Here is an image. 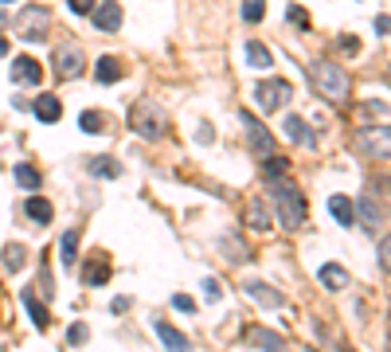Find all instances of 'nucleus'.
I'll return each instance as SVG.
<instances>
[{"label":"nucleus","instance_id":"f257e3e1","mask_svg":"<svg viewBox=\"0 0 391 352\" xmlns=\"http://www.w3.org/2000/svg\"><path fill=\"white\" fill-rule=\"evenodd\" d=\"M309 82L313 90L325 98V102H332V106H344L348 102V71L341 67V63H332V59H317V63H309Z\"/></svg>","mask_w":391,"mask_h":352},{"label":"nucleus","instance_id":"f03ea898","mask_svg":"<svg viewBox=\"0 0 391 352\" xmlns=\"http://www.w3.org/2000/svg\"><path fill=\"white\" fill-rule=\"evenodd\" d=\"M266 192L274 196L278 223H282L286 231H297V227L305 223V196L297 192V184L286 180V176H278V180H266Z\"/></svg>","mask_w":391,"mask_h":352},{"label":"nucleus","instance_id":"7ed1b4c3","mask_svg":"<svg viewBox=\"0 0 391 352\" xmlns=\"http://www.w3.org/2000/svg\"><path fill=\"white\" fill-rule=\"evenodd\" d=\"M129 126H133L137 137H145V141H161V137L168 133V114L156 106L153 98H141V102H133Z\"/></svg>","mask_w":391,"mask_h":352},{"label":"nucleus","instance_id":"20e7f679","mask_svg":"<svg viewBox=\"0 0 391 352\" xmlns=\"http://www.w3.org/2000/svg\"><path fill=\"white\" fill-rule=\"evenodd\" d=\"M47 28H51V12H47V8H39V4H28V8L16 16V36L31 39V43L47 39Z\"/></svg>","mask_w":391,"mask_h":352},{"label":"nucleus","instance_id":"39448f33","mask_svg":"<svg viewBox=\"0 0 391 352\" xmlns=\"http://www.w3.org/2000/svg\"><path fill=\"white\" fill-rule=\"evenodd\" d=\"M290 98H293V87L286 82V78H266V82L254 87V102H258V110H266V114L282 110Z\"/></svg>","mask_w":391,"mask_h":352},{"label":"nucleus","instance_id":"423d86ee","mask_svg":"<svg viewBox=\"0 0 391 352\" xmlns=\"http://www.w3.org/2000/svg\"><path fill=\"white\" fill-rule=\"evenodd\" d=\"M356 149H364L376 161H391V126H364L356 133Z\"/></svg>","mask_w":391,"mask_h":352},{"label":"nucleus","instance_id":"0eeeda50","mask_svg":"<svg viewBox=\"0 0 391 352\" xmlns=\"http://www.w3.org/2000/svg\"><path fill=\"white\" fill-rule=\"evenodd\" d=\"M239 122H243V129H246V141H251V149L258 156H274V133L270 129L263 126V122H258V117L251 114V110H239Z\"/></svg>","mask_w":391,"mask_h":352},{"label":"nucleus","instance_id":"6e6552de","mask_svg":"<svg viewBox=\"0 0 391 352\" xmlns=\"http://www.w3.org/2000/svg\"><path fill=\"white\" fill-rule=\"evenodd\" d=\"M51 67H55L59 78H78L82 75V51H78V43H63V47H55V59H51Z\"/></svg>","mask_w":391,"mask_h":352},{"label":"nucleus","instance_id":"1a4fd4ad","mask_svg":"<svg viewBox=\"0 0 391 352\" xmlns=\"http://www.w3.org/2000/svg\"><path fill=\"white\" fill-rule=\"evenodd\" d=\"M12 78L24 82V87H39V82H43V67H39L31 55H16L12 59Z\"/></svg>","mask_w":391,"mask_h":352},{"label":"nucleus","instance_id":"9d476101","mask_svg":"<svg viewBox=\"0 0 391 352\" xmlns=\"http://www.w3.org/2000/svg\"><path fill=\"white\" fill-rule=\"evenodd\" d=\"M243 341L254 344V349H266V352H286L282 337H278V332H270V329H263V325H246V329H243Z\"/></svg>","mask_w":391,"mask_h":352},{"label":"nucleus","instance_id":"9b49d317","mask_svg":"<svg viewBox=\"0 0 391 352\" xmlns=\"http://www.w3.org/2000/svg\"><path fill=\"white\" fill-rule=\"evenodd\" d=\"M82 282L87 286H106L110 282V254H90L87 266H82Z\"/></svg>","mask_w":391,"mask_h":352},{"label":"nucleus","instance_id":"f8f14e48","mask_svg":"<svg viewBox=\"0 0 391 352\" xmlns=\"http://www.w3.org/2000/svg\"><path fill=\"white\" fill-rule=\"evenodd\" d=\"M246 293H251L258 305H266V309H286V293L282 290H274V286H263V282H246Z\"/></svg>","mask_w":391,"mask_h":352},{"label":"nucleus","instance_id":"ddd939ff","mask_svg":"<svg viewBox=\"0 0 391 352\" xmlns=\"http://www.w3.org/2000/svg\"><path fill=\"white\" fill-rule=\"evenodd\" d=\"M90 20H94L98 31H117L121 28V8H117V0H106V4H98L94 12H90Z\"/></svg>","mask_w":391,"mask_h":352},{"label":"nucleus","instance_id":"4468645a","mask_svg":"<svg viewBox=\"0 0 391 352\" xmlns=\"http://www.w3.org/2000/svg\"><path fill=\"white\" fill-rule=\"evenodd\" d=\"M356 215H360V223L368 227V231H380V227H383V204L376 200V196H360Z\"/></svg>","mask_w":391,"mask_h":352},{"label":"nucleus","instance_id":"2eb2a0df","mask_svg":"<svg viewBox=\"0 0 391 352\" xmlns=\"http://www.w3.org/2000/svg\"><path fill=\"white\" fill-rule=\"evenodd\" d=\"M156 337H161V344H165V352H192V344H188V337L180 329H172L168 321H156Z\"/></svg>","mask_w":391,"mask_h":352},{"label":"nucleus","instance_id":"dca6fc26","mask_svg":"<svg viewBox=\"0 0 391 352\" xmlns=\"http://www.w3.org/2000/svg\"><path fill=\"white\" fill-rule=\"evenodd\" d=\"M329 215L341 227H352L356 223V200H348V196H329Z\"/></svg>","mask_w":391,"mask_h":352},{"label":"nucleus","instance_id":"f3484780","mask_svg":"<svg viewBox=\"0 0 391 352\" xmlns=\"http://www.w3.org/2000/svg\"><path fill=\"white\" fill-rule=\"evenodd\" d=\"M31 114L39 117V122H59V117H63V102H59L55 94H39L36 102H31Z\"/></svg>","mask_w":391,"mask_h":352},{"label":"nucleus","instance_id":"a211bd4d","mask_svg":"<svg viewBox=\"0 0 391 352\" xmlns=\"http://www.w3.org/2000/svg\"><path fill=\"white\" fill-rule=\"evenodd\" d=\"M20 302H24V309H28V317H31L36 329H47L51 317H47V309H43V302L36 298V290H24V293H20Z\"/></svg>","mask_w":391,"mask_h":352},{"label":"nucleus","instance_id":"6ab92c4d","mask_svg":"<svg viewBox=\"0 0 391 352\" xmlns=\"http://www.w3.org/2000/svg\"><path fill=\"white\" fill-rule=\"evenodd\" d=\"M94 78L98 82H117V78H126V67H121V59L117 55H102L94 67Z\"/></svg>","mask_w":391,"mask_h":352},{"label":"nucleus","instance_id":"aec40b11","mask_svg":"<svg viewBox=\"0 0 391 352\" xmlns=\"http://www.w3.org/2000/svg\"><path fill=\"white\" fill-rule=\"evenodd\" d=\"M317 278H321L325 290H344V286H348V270H344L341 263H325L321 270H317Z\"/></svg>","mask_w":391,"mask_h":352},{"label":"nucleus","instance_id":"412c9836","mask_svg":"<svg viewBox=\"0 0 391 352\" xmlns=\"http://www.w3.org/2000/svg\"><path fill=\"white\" fill-rule=\"evenodd\" d=\"M246 63L258 67V71H270L274 67V55H270V47H266L263 39H246Z\"/></svg>","mask_w":391,"mask_h":352},{"label":"nucleus","instance_id":"4be33fe9","mask_svg":"<svg viewBox=\"0 0 391 352\" xmlns=\"http://www.w3.org/2000/svg\"><path fill=\"white\" fill-rule=\"evenodd\" d=\"M24 215H28L31 223H51L55 207H51V200H43V196H31L28 204H24Z\"/></svg>","mask_w":391,"mask_h":352},{"label":"nucleus","instance_id":"5701e85b","mask_svg":"<svg viewBox=\"0 0 391 352\" xmlns=\"http://www.w3.org/2000/svg\"><path fill=\"white\" fill-rule=\"evenodd\" d=\"M246 227H251V231H266V227H270V212H266L263 200H251V204H246Z\"/></svg>","mask_w":391,"mask_h":352},{"label":"nucleus","instance_id":"b1692460","mask_svg":"<svg viewBox=\"0 0 391 352\" xmlns=\"http://www.w3.org/2000/svg\"><path fill=\"white\" fill-rule=\"evenodd\" d=\"M286 137L290 141H302V145H313V133H309V126H305V117H297V114H290L286 117Z\"/></svg>","mask_w":391,"mask_h":352},{"label":"nucleus","instance_id":"393cba45","mask_svg":"<svg viewBox=\"0 0 391 352\" xmlns=\"http://www.w3.org/2000/svg\"><path fill=\"white\" fill-rule=\"evenodd\" d=\"M12 180H16L20 188H28V192H36V188L43 184V176H39L36 165H16L12 168Z\"/></svg>","mask_w":391,"mask_h":352},{"label":"nucleus","instance_id":"a878e982","mask_svg":"<svg viewBox=\"0 0 391 352\" xmlns=\"http://www.w3.org/2000/svg\"><path fill=\"white\" fill-rule=\"evenodd\" d=\"M75 254H78V227H71V231H63V239H59V258H63V266H75Z\"/></svg>","mask_w":391,"mask_h":352},{"label":"nucleus","instance_id":"bb28decb","mask_svg":"<svg viewBox=\"0 0 391 352\" xmlns=\"http://www.w3.org/2000/svg\"><path fill=\"white\" fill-rule=\"evenodd\" d=\"M90 173L102 176V180H117V176H121V165H117L114 156H94V161H90Z\"/></svg>","mask_w":391,"mask_h":352},{"label":"nucleus","instance_id":"cd10ccee","mask_svg":"<svg viewBox=\"0 0 391 352\" xmlns=\"http://www.w3.org/2000/svg\"><path fill=\"white\" fill-rule=\"evenodd\" d=\"M24 263H28V247H24V243H8V247H4V266H8V270H24Z\"/></svg>","mask_w":391,"mask_h":352},{"label":"nucleus","instance_id":"c85d7f7f","mask_svg":"<svg viewBox=\"0 0 391 352\" xmlns=\"http://www.w3.org/2000/svg\"><path fill=\"white\" fill-rule=\"evenodd\" d=\"M78 129H82V133H102V129H106V117L98 114V110H87V114L78 117Z\"/></svg>","mask_w":391,"mask_h":352},{"label":"nucleus","instance_id":"c756f323","mask_svg":"<svg viewBox=\"0 0 391 352\" xmlns=\"http://www.w3.org/2000/svg\"><path fill=\"white\" fill-rule=\"evenodd\" d=\"M266 16V0H243V20L246 24H258Z\"/></svg>","mask_w":391,"mask_h":352},{"label":"nucleus","instance_id":"7c9ffc66","mask_svg":"<svg viewBox=\"0 0 391 352\" xmlns=\"http://www.w3.org/2000/svg\"><path fill=\"white\" fill-rule=\"evenodd\" d=\"M286 168H290V161L286 156H266V180H278V176H286Z\"/></svg>","mask_w":391,"mask_h":352},{"label":"nucleus","instance_id":"2f4dec72","mask_svg":"<svg viewBox=\"0 0 391 352\" xmlns=\"http://www.w3.org/2000/svg\"><path fill=\"white\" fill-rule=\"evenodd\" d=\"M87 337H90V329H87L82 321H75V325L67 329V344H71V349H78V344H87Z\"/></svg>","mask_w":391,"mask_h":352},{"label":"nucleus","instance_id":"473e14b6","mask_svg":"<svg viewBox=\"0 0 391 352\" xmlns=\"http://www.w3.org/2000/svg\"><path fill=\"white\" fill-rule=\"evenodd\" d=\"M223 254L231 258V263H246V251H243L239 239H223Z\"/></svg>","mask_w":391,"mask_h":352},{"label":"nucleus","instance_id":"72a5a7b5","mask_svg":"<svg viewBox=\"0 0 391 352\" xmlns=\"http://www.w3.org/2000/svg\"><path fill=\"white\" fill-rule=\"evenodd\" d=\"M286 16H290V24H297V28H309V12L302 8V4H290V8H286Z\"/></svg>","mask_w":391,"mask_h":352},{"label":"nucleus","instance_id":"f704fd0d","mask_svg":"<svg viewBox=\"0 0 391 352\" xmlns=\"http://www.w3.org/2000/svg\"><path fill=\"white\" fill-rule=\"evenodd\" d=\"M200 286H204V298H207V302H219V298H223V286L215 282V278H200Z\"/></svg>","mask_w":391,"mask_h":352},{"label":"nucleus","instance_id":"c9c22d12","mask_svg":"<svg viewBox=\"0 0 391 352\" xmlns=\"http://www.w3.org/2000/svg\"><path fill=\"white\" fill-rule=\"evenodd\" d=\"M71 4V12H75V16H90V12L98 8V0H67Z\"/></svg>","mask_w":391,"mask_h":352},{"label":"nucleus","instance_id":"e433bc0d","mask_svg":"<svg viewBox=\"0 0 391 352\" xmlns=\"http://www.w3.org/2000/svg\"><path fill=\"white\" fill-rule=\"evenodd\" d=\"M196 141H200V145H212V141H215V126H212V122L196 126Z\"/></svg>","mask_w":391,"mask_h":352},{"label":"nucleus","instance_id":"4c0bfd02","mask_svg":"<svg viewBox=\"0 0 391 352\" xmlns=\"http://www.w3.org/2000/svg\"><path fill=\"white\" fill-rule=\"evenodd\" d=\"M172 309H180V313H196V302L188 298V293H176V298H172Z\"/></svg>","mask_w":391,"mask_h":352},{"label":"nucleus","instance_id":"58836bf2","mask_svg":"<svg viewBox=\"0 0 391 352\" xmlns=\"http://www.w3.org/2000/svg\"><path fill=\"white\" fill-rule=\"evenodd\" d=\"M380 263H383V270H391V235L380 239Z\"/></svg>","mask_w":391,"mask_h":352},{"label":"nucleus","instance_id":"ea45409f","mask_svg":"<svg viewBox=\"0 0 391 352\" xmlns=\"http://www.w3.org/2000/svg\"><path fill=\"white\" fill-rule=\"evenodd\" d=\"M376 31H380V36H388V31H391V20L388 16H376Z\"/></svg>","mask_w":391,"mask_h":352},{"label":"nucleus","instance_id":"a19ab883","mask_svg":"<svg viewBox=\"0 0 391 352\" xmlns=\"http://www.w3.org/2000/svg\"><path fill=\"white\" fill-rule=\"evenodd\" d=\"M114 313H126L129 309V298H114V305H110Z\"/></svg>","mask_w":391,"mask_h":352},{"label":"nucleus","instance_id":"79ce46f5","mask_svg":"<svg viewBox=\"0 0 391 352\" xmlns=\"http://www.w3.org/2000/svg\"><path fill=\"white\" fill-rule=\"evenodd\" d=\"M302 352H317V349H313V344H305V349H302Z\"/></svg>","mask_w":391,"mask_h":352},{"label":"nucleus","instance_id":"37998d69","mask_svg":"<svg viewBox=\"0 0 391 352\" xmlns=\"http://www.w3.org/2000/svg\"><path fill=\"white\" fill-rule=\"evenodd\" d=\"M0 4H12V0H0Z\"/></svg>","mask_w":391,"mask_h":352},{"label":"nucleus","instance_id":"c03bdc74","mask_svg":"<svg viewBox=\"0 0 391 352\" xmlns=\"http://www.w3.org/2000/svg\"><path fill=\"white\" fill-rule=\"evenodd\" d=\"M388 78H391V71H388Z\"/></svg>","mask_w":391,"mask_h":352}]
</instances>
